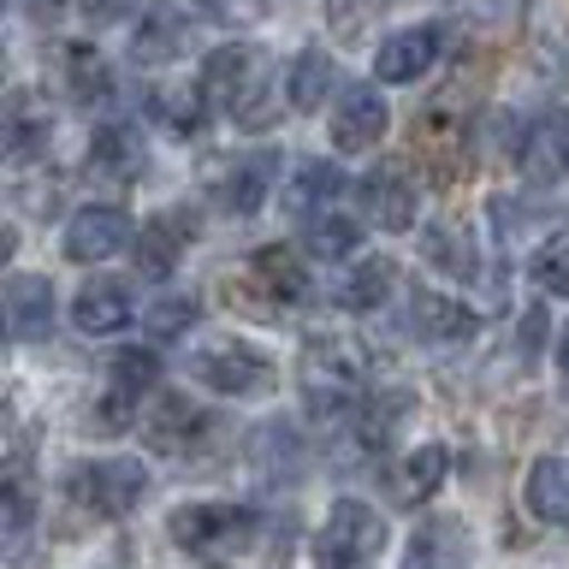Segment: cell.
Wrapping results in <instances>:
<instances>
[{
  "label": "cell",
  "instance_id": "24",
  "mask_svg": "<svg viewBox=\"0 0 569 569\" xmlns=\"http://www.w3.org/2000/svg\"><path fill=\"white\" fill-rule=\"evenodd\" d=\"M391 284H398V261H391V256H368L362 267H350V273L338 279V309H356V315L380 309V302L391 297Z\"/></svg>",
  "mask_w": 569,
  "mask_h": 569
},
{
  "label": "cell",
  "instance_id": "18",
  "mask_svg": "<svg viewBox=\"0 0 569 569\" xmlns=\"http://www.w3.org/2000/svg\"><path fill=\"white\" fill-rule=\"evenodd\" d=\"M0 309H7V332L18 338V345L48 338V332H53V284L36 279V273H12V279H7V297H0Z\"/></svg>",
  "mask_w": 569,
  "mask_h": 569
},
{
  "label": "cell",
  "instance_id": "7",
  "mask_svg": "<svg viewBox=\"0 0 569 569\" xmlns=\"http://www.w3.org/2000/svg\"><path fill=\"white\" fill-rule=\"evenodd\" d=\"M172 546L190 558H226L256 540V510L249 505H184L172 510Z\"/></svg>",
  "mask_w": 569,
  "mask_h": 569
},
{
  "label": "cell",
  "instance_id": "16",
  "mask_svg": "<svg viewBox=\"0 0 569 569\" xmlns=\"http://www.w3.org/2000/svg\"><path fill=\"white\" fill-rule=\"evenodd\" d=\"M273 178H279V154H238L231 167L213 178V202H220L226 213H256L267 202V190H273Z\"/></svg>",
  "mask_w": 569,
  "mask_h": 569
},
{
  "label": "cell",
  "instance_id": "4",
  "mask_svg": "<svg viewBox=\"0 0 569 569\" xmlns=\"http://www.w3.org/2000/svg\"><path fill=\"white\" fill-rule=\"evenodd\" d=\"M231 302L261 309V315L302 309V302H309V267H302V256H291L284 243H267L243 261V273L231 279Z\"/></svg>",
  "mask_w": 569,
  "mask_h": 569
},
{
  "label": "cell",
  "instance_id": "38",
  "mask_svg": "<svg viewBox=\"0 0 569 569\" xmlns=\"http://www.w3.org/2000/svg\"><path fill=\"white\" fill-rule=\"evenodd\" d=\"M83 0H24V12L36 18V24H60L66 12H78Z\"/></svg>",
  "mask_w": 569,
  "mask_h": 569
},
{
  "label": "cell",
  "instance_id": "17",
  "mask_svg": "<svg viewBox=\"0 0 569 569\" xmlns=\"http://www.w3.org/2000/svg\"><path fill=\"white\" fill-rule=\"evenodd\" d=\"M522 172L533 178V184H558V178L569 172V113H563V107H551V113H540L528 124Z\"/></svg>",
  "mask_w": 569,
  "mask_h": 569
},
{
  "label": "cell",
  "instance_id": "11",
  "mask_svg": "<svg viewBox=\"0 0 569 569\" xmlns=\"http://www.w3.org/2000/svg\"><path fill=\"white\" fill-rule=\"evenodd\" d=\"M439 53H445V24H403L373 48V71H380V83H416L439 66Z\"/></svg>",
  "mask_w": 569,
  "mask_h": 569
},
{
  "label": "cell",
  "instance_id": "1",
  "mask_svg": "<svg viewBox=\"0 0 569 569\" xmlns=\"http://www.w3.org/2000/svg\"><path fill=\"white\" fill-rule=\"evenodd\" d=\"M368 380H373V356L350 332H315L297 356V386L315 416H345L368 391Z\"/></svg>",
  "mask_w": 569,
  "mask_h": 569
},
{
  "label": "cell",
  "instance_id": "9",
  "mask_svg": "<svg viewBox=\"0 0 569 569\" xmlns=\"http://www.w3.org/2000/svg\"><path fill=\"white\" fill-rule=\"evenodd\" d=\"M131 238H137L131 213L113 208V202H101V208H78V213L66 220V256L78 261V267L113 261L119 249H131Z\"/></svg>",
  "mask_w": 569,
  "mask_h": 569
},
{
  "label": "cell",
  "instance_id": "33",
  "mask_svg": "<svg viewBox=\"0 0 569 569\" xmlns=\"http://www.w3.org/2000/svg\"><path fill=\"white\" fill-rule=\"evenodd\" d=\"M386 7H398V0H327V24L338 36H362L368 18H380Z\"/></svg>",
  "mask_w": 569,
  "mask_h": 569
},
{
  "label": "cell",
  "instance_id": "10",
  "mask_svg": "<svg viewBox=\"0 0 569 569\" xmlns=\"http://www.w3.org/2000/svg\"><path fill=\"white\" fill-rule=\"evenodd\" d=\"M386 124H391V113H386V96L373 83L338 89V101H332V149H345V154L380 149Z\"/></svg>",
  "mask_w": 569,
  "mask_h": 569
},
{
  "label": "cell",
  "instance_id": "22",
  "mask_svg": "<svg viewBox=\"0 0 569 569\" xmlns=\"http://www.w3.org/2000/svg\"><path fill=\"white\" fill-rule=\"evenodd\" d=\"M528 510L546 528H569V457H540L528 469Z\"/></svg>",
  "mask_w": 569,
  "mask_h": 569
},
{
  "label": "cell",
  "instance_id": "21",
  "mask_svg": "<svg viewBox=\"0 0 569 569\" xmlns=\"http://www.w3.org/2000/svg\"><path fill=\"white\" fill-rule=\"evenodd\" d=\"M89 172H96L101 184H131L142 172V137L124 131V124L96 131V142H89Z\"/></svg>",
  "mask_w": 569,
  "mask_h": 569
},
{
  "label": "cell",
  "instance_id": "14",
  "mask_svg": "<svg viewBox=\"0 0 569 569\" xmlns=\"http://www.w3.org/2000/svg\"><path fill=\"white\" fill-rule=\"evenodd\" d=\"M475 563V540L457 516H427L403 546V569H469Z\"/></svg>",
  "mask_w": 569,
  "mask_h": 569
},
{
  "label": "cell",
  "instance_id": "31",
  "mask_svg": "<svg viewBox=\"0 0 569 569\" xmlns=\"http://www.w3.org/2000/svg\"><path fill=\"white\" fill-rule=\"evenodd\" d=\"M421 243H427V256H433L439 267H451V273L475 279V267H480V256H475V238H462V231H451V226H433Z\"/></svg>",
  "mask_w": 569,
  "mask_h": 569
},
{
  "label": "cell",
  "instance_id": "29",
  "mask_svg": "<svg viewBox=\"0 0 569 569\" xmlns=\"http://www.w3.org/2000/svg\"><path fill=\"white\" fill-rule=\"evenodd\" d=\"M172 213L167 220H154V226H142V243H137V267L149 279H167L172 273V261H178V249H184V238H172Z\"/></svg>",
  "mask_w": 569,
  "mask_h": 569
},
{
  "label": "cell",
  "instance_id": "20",
  "mask_svg": "<svg viewBox=\"0 0 569 569\" xmlns=\"http://www.w3.org/2000/svg\"><path fill=\"white\" fill-rule=\"evenodd\" d=\"M445 469H451V451H445L439 439H427V445H416V451L398 462V469H391L386 487H391L398 505H427V498L445 487Z\"/></svg>",
  "mask_w": 569,
  "mask_h": 569
},
{
  "label": "cell",
  "instance_id": "36",
  "mask_svg": "<svg viewBox=\"0 0 569 569\" xmlns=\"http://www.w3.org/2000/svg\"><path fill=\"white\" fill-rule=\"evenodd\" d=\"M30 533V487H24V475L12 469V487H7V540L18 546Z\"/></svg>",
  "mask_w": 569,
  "mask_h": 569
},
{
  "label": "cell",
  "instance_id": "40",
  "mask_svg": "<svg viewBox=\"0 0 569 569\" xmlns=\"http://www.w3.org/2000/svg\"><path fill=\"white\" fill-rule=\"evenodd\" d=\"M558 368H563V380H569V327L558 332Z\"/></svg>",
  "mask_w": 569,
  "mask_h": 569
},
{
  "label": "cell",
  "instance_id": "39",
  "mask_svg": "<svg viewBox=\"0 0 569 569\" xmlns=\"http://www.w3.org/2000/svg\"><path fill=\"white\" fill-rule=\"evenodd\" d=\"M196 320V302H172V309H160V327H184Z\"/></svg>",
  "mask_w": 569,
  "mask_h": 569
},
{
  "label": "cell",
  "instance_id": "15",
  "mask_svg": "<svg viewBox=\"0 0 569 569\" xmlns=\"http://www.w3.org/2000/svg\"><path fill=\"white\" fill-rule=\"evenodd\" d=\"M409 332L421 338V345H469V338L480 332V315L469 309V302L445 297V291H416V302H409Z\"/></svg>",
  "mask_w": 569,
  "mask_h": 569
},
{
  "label": "cell",
  "instance_id": "27",
  "mask_svg": "<svg viewBox=\"0 0 569 569\" xmlns=\"http://www.w3.org/2000/svg\"><path fill=\"white\" fill-rule=\"evenodd\" d=\"M42 142H48V119L30 107V96H12L7 101V154H12V167H24Z\"/></svg>",
  "mask_w": 569,
  "mask_h": 569
},
{
  "label": "cell",
  "instance_id": "13",
  "mask_svg": "<svg viewBox=\"0 0 569 569\" xmlns=\"http://www.w3.org/2000/svg\"><path fill=\"white\" fill-rule=\"evenodd\" d=\"M362 208H368V220L380 226V231H409V226H416V208H421L416 178H409L398 160L373 167V172L362 178Z\"/></svg>",
  "mask_w": 569,
  "mask_h": 569
},
{
  "label": "cell",
  "instance_id": "3",
  "mask_svg": "<svg viewBox=\"0 0 569 569\" xmlns=\"http://www.w3.org/2000/svg\"><path fill=\"white\" fill-rule=\"evenodd\" d=\"M190 380L208 386L213 398H267L279 386L273 356L243 345V338H220V345H202L190 356Z\"/></svg>",
  "mask_w": 569,
  "mask_h": 569
},
{
  "label": "cell",
  "instance_id": "26",
  "mask_svg": "<svg viewBox=\"0 0 569 569\" xmlns=\"http://www.w3.org/2000/svg\"><path fill=\"white\" fill-rule=\"evenodd\" d=\"M66 83L78 101H107L113 96V78H107V60L89 42H71L66 48Z\"/></svg>",
  "mask_w": 569,
  "mask_h": 569
},
{
  "label": "cell",
  "instance_id": "12",
  "mask_svg": "<svg viewBox=\"0 0 569 569\" xmlns=\"http://www.w3.org/2000/svg\"><path fill=\"white\" fill-rule=\"evenodd\" d=\"M137 427H142V439H149L154 451L184 457V451H196V445L213 433V416H208V409H196L190 398H160L154 409H142V416H137Z\"/></svg>",
  "mask_w": 569,
  "mask_h": 569
},
{
  "label": "cell",
  "instance_id": "37",
  "mask_svg": "<svg viewBox=\"0 0 569 569\" xmlns=\"http://www.w3.org/2000/svg\"><path fill=\"white\" fill-rule=\"evenodd\" d=\"M83 12L96 18V24H119V18L142 12V0H83Z\"/></svg>",
  "mask_w": 569,
  "mask_h": 569
},
{
  "label": "cell",
  "instance_id": "5",
  "mask_svg": "<svg viewBox=\"0 0 569 569\" xmlns=\"http://www.w3.org/2000/svg\"><path fill=\"white\" fill-rule=\"evenodd\" d=\"M66 492H71V505H78V510L119 522V516H131L142 505V492H149V469L131 462V457L71 462V469H66Z\"/></svg>",
  "mask_w": 569,
  "mask_h": 569
},
{
  "label": "cell",
  "instance_id": "8",
  "mask_svg": "<svg viewBox=\"0 0 569 569\" xmlns=\"http://www.w3.org/2000/svg\"><path fill=\"white\" fill-rule=\"evenodd\" d=\"M416 154L427 160V172L439 178V184H457L462 172L475 167V142H469V119L457 113L451 101L427 107L416 119Z\"/></svg>",
  "mask_w": 569,
  "mask_h": 569
},
{
  "label": "cell",
  "instance_id": "30",
  "mask_svg": "<svg viewBox=\"0 0 569 569\" xmlns=\"http://www.w3.org/2000/svg\"><path fill=\"white\" fill-rule=\"evenodd\" d=\"M533 284L551 297H569V231H551V238L533 249Z\"/></svg>",
  "mask_w": 569,
  "mask_h": 569
},
{
  "label": "cell",
  "instance_id": "19",
  "mask_svg": "<svg viewBox=\"0 0 569 569\" xmlns=\"http://www.w3.org/2000/svg\"><path fill=\"white\" fill-rule=\"evenodd\" d=\"M131 315H137V302H131V291H124L119 279H89L78 291V302H71V320H78V332H89V338L124 332Z\"/></svg>",
  "mask_w": 569,
  "mask_h": 569
},
{
  "label": "cell",
  "instance_id": "6",
  "mask_svg": "<svg viewBox=\"0 0 569 569\" xmlns=\"http://www.w3.org/2000/svg\"><path fill=\"white\" fill-rule=\"evenodd\" d=\"M386 546L380 510L362 498H338L327 510V522L315 528V569H368Z\"/></svg>",
  "mask_w": 569,
  "mask_h": 569
},
{
  "label": "cell",
  "instance_id": "25",
  "mask_svg": "<svg viewBox=\"0 0 569 569\" xmlns=\"http://www.w3.org/2000/svg\"><path fill=\"white\" fill-rule=\"evenodd\" d=\"M284 96H291L297 113H315V107L332 96V53L327 48H302L291 60V71H284Z\"/></svg>",
  "mask_w": 569,
  "mask_h": 569
},
{
  "label": "cell",
  "instance_id": "28",
  "mask_svg": "<svg viewBox=\"0 0 569 569\" xmlns=\"http://www.w3.org/2000/svg\"><path fill=\"white\" fill-rule=\"evenodd\" d=\"M302 231H309V249L327 261H345L356 243H362V231H356V220H345V213H315V220H302Z\"/></svg>",
  "mask_w": 569,
  "mask_h": 569
},
{
  "label": "cell",
  "instance_id": "35",
  "mask_svg": "<svg viewBox=\"0 0 569 569\" xmlns=\"http://www.w3.org/2000/svg\"><path fill=\"white\" fill-rule=\"evenodd\" d=\"M196 12H208L213 24H256L267 0H196Z\"/></svg>",
  "mask_w": 569,
  "mask_h": 569
},
{
  "label": "cell",
  "instance_id": "2",
  "mask_svg": "<svg viewBox=\"0 0 569 569\" xmlns=\"http://www.w3.org/2000/svg\"><path fill=\"white\" fill-rule=\"evenodd\" d=\"M202 89L220 113H231L249 131L273 124V113H279V101H261V96H273V66L261 60V48H243V42L213 48L202 66Z\"/></svg>",
  "mask_w": 569,
  "mask_h": 569
},
{
  "label": "cell",
  "instance_id": "32",
  "mask_svg": "<svg viewBox=\"0 0 569 569\" xmlns=\"http://www.w3.org/2000/svg\"><path fill=\"white\" fill-rule=\"evenodd\" d=\"M208 89L196 83V89H160L154 96V113L172 124V131H196V124H202V113H208Z\"/></svg>",
  "mask_w": 569,
  "mask_h": 569
},
{
  "label": "cell",
  "instance_id": "34",
  "mask_svg": "<svg viewBox=\"0 0 569 569\" xmlns=\"http://www.w3.org/2000/svg\"><path fill=\"white\" fill-rule=\"evenodd\" d=\"M178 18H149V24L137 30V60H172L178 53Z\"/></svg>",
  "mask_w": 569,
  "mask_h": 569
},
{
  "label": "cell",
  "instance_id": "23",
  "mask_svg": "<svg viewBox=\"0 0 569 569\" xmlns=\"http://www.w3.org/2000/svg\"><path fill=\"white\" fill-rule=\"evenodd\" d=\"M338 190H345V172H338L332 160H302L291 190H284V208H291L297 220H315V213H327L338 202Z\"/></svg>",
  "mask_w": 569,
  "mask_h": 569
}]
</instances>
